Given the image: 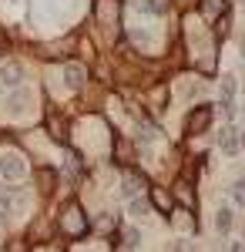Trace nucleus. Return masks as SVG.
<instances>
[{
	"mask_svg": "<svg viewBox=\"0 0 245 252\" xmlns=\"http://www.w3.org/2000/svg\"><path fill=\"white\" fill-rule=\"evenodd\" d=\"M61 225H64V232H67V235L88 232V219H84V212H81V205H77V202H71V205L64 209V219H61Z\"/></svg>",
	"mask_w": 245,
	"mask_h": 252,
	"instance_id": "f257e3e1",
	"label": "nucleus"
},
{
	"mask_svg": "<svg viewBox=\"0 0 245 252\" xmlns=\"http://www.w3.org/2000/svg\"><path fill=\"white\" fill-rule=\"evenodd\" d=\"M0 175H3V178H10V182L24 178V175H27V165H24V158L14 155V152L0 155Z\"/></svg>",
	"mask_w": 245,
	"mask_h": 252,
	"instance_id": "f03ea898",
	"label": "nucleus"
},
{
	"mask_svg": "<svg viewBox=\"0 0 245 252\" xmlns=\"http://www.w3.org/2000/svg\"><path fill=\"white\" fill-rule=\"evenodd\" d=\"M208 125H212V108H205V104H202V108H195V111L188 115V121H185V131H188V135H202Z\"/></svg>",
	"mask_w": 245,
	"mask_h": 252,
	"instance_id": "7ed1b4c3",
	"label": "nucleus"
},
{
	"mask_svg": "<svg viewBox=\"0 0 245 252\" xmlns=\"http://www.w3.org/2000/svg\"><path fill=\"white\" fill-rule=\"evenodd\" d=\"M20 78H24V67H20V64H14V61L0 67V81H3L7 88H17V84H20Z\"/></svg>",
	"mask_w": 245,
	"mask_h": 252,
	"instance_id": "20e7f679",
	"label": "nucleus"
},
{
	"mask_svg": "<svg viewBox=\"0 0 245 252\" xmlns=\"http://www.w3.org/2000/svg\"><path fill=\"white\" fill-rule=\"evenodd\" d=\"M64 81H67V88H81V84L88 81V71H84L81 64H67V67H64Z\"/></svg>",
	"mask_w": 245,
	"mask_h": 252,
	"instance_id": "39448f33",
	"label": "nucleus"
},
{
	"mask_svg": "<svg viewBox=\"0 0 245 252\" xmlns=\"http://www.w3.org/2000/svg\"><path fill=\"white\" fill-rule=\"evenodd\" d=\"M151 202H154L158 212H165V215L171 212V195L165 192V189H151Z\"/></svg>",
	"mask_w": 245,
	"mask_h": 252,
	"instance_id": "423d86ee",
	"label": "nucleus"
},
{
	"mask_svg": "<svg viewBox=\"0 0 245 252\" xmlns=\"http://www.w3.org/2000/svg\"><path fill=\"white\" fill-rule=\"evenodd\" d=\"M37 182H40V192H54L57 175L51 172V168H40V172H37Z\"/></svg>",
	"mask_w": 245,
	"mask_h": 252,
	"instance_id": "0eeeda50",
	"label": "nucleus"
},
{
	"mask_svg": "<svg viewBox=\"0 0 245 252\" xmlns=\"http://www.w3.org/2000/svg\"><path fill=\"white\" fill-rule=\"evenodd\" d=\"M218 145H222V152H225V155H232V152H239V138H235V131H222V138H218Z\"/></svg>",
	"mask_w": 245,
	"mask_h": 252,
	"instance_id": "6e6552de",
	"label": "nucleus"
},
{
	"mask_svg": "<svg viewBox=\"0 0 245 252\" xmlns=\"http://www.w3.org/2000/svg\"><path fill=\"white\" fill-rule=\"evenodd\" d=\"M141 185H145V178H141L138 172H124V192H128V195H134Z\"/></svg>",
	"mask_w": 245,
	"mask_h": 252,
	"instance_id": "1a4fd4ad",
	"label": "nucleus"
},
{
	"mask_svg": "<svg viewBox=\"0 0 245 252\" xmlns=\"http://www.w3.org/2000/svg\"><path fill=\"white\" fill-rule=\"evenodd\" d=\"M47 128L54 131V138H57V141H67V135H64V121H57V115H54V111L47 115Z\"/></svg>",
	"mask_w": 245,
	"mask_h": 252,
	"instance_id": "9d476101",
	"label": "nucleus"
},
{
	"mask_svg": "<svg viewBox=\"0 0 245 252\" xmlns=\"http://www.w3.org/2000/svg\"><path fill=\"white\" fill-rule=\"evenodd\" d=\"M202 7H205V14H208V17H215V14H225V10H228V3H225V0H205Z\"/></svg>",
	"mask_w": 245,
	"mask_h": 252,
	"instance_id": "9b49d317",
	"label": "nucleus"
},
{
	"mask_svg": "<svg viewBox=\"0 0 245 252\" xmlns=\"http://www.w3.org/2000/svg\"><path fill=\"white\" fill-rule=\"evenodd\" d=\"M175 195H178V198H182L188 209L195 205V198H191V192H188V185H185V182H178V185H175Z\"/></svg>",
	"mask_w": 245,
	"mask_h": 252,
	"instance_id": "f8f14e48",
	"label": "nucleus"
},
{
	"mask_svg": "<svg viewBox=\"0 0 245 252\" xmlns=\"http://www.w3.org/2000/svg\"><path fill=\"white\" fill-rule=\"evenodd\" d=\"M114 152H118V158H121V165H124V161H131V148H128V141H118V145H114Z\"/></svg>",
	"mask_w": 245,
	"mask_h": 252,
	"instance_id": "ddd939ff",
	"label": "nucleus"
},
{
	"mask_svg": "<svg viewBox=\"0 0 245 252\" xmlns=\"http://www.w3.org/2000/svg\"><path fill=\"white\" fill-rule=\"evenodd\" d=\"M232 91H235V81L222 78V97H225V108H228V101H232Z\"/></svg>",
	"mask_w": 245,
	"mask_h": 252,
	"instance_id": "4468645a",
	"label": "nucleus"
},
{
	"mask_svg": "<svg viewBox=\"0 0 245 252\" xmlns=\"http://www.w3.org/2000/svg\"><path fill=\"white\" fill-rule=\"evenodd\" d=\"M215 222H218V229H222V232H225V229H232V212H228V209H222Z\"/></svg>",
	"mask_w": 245,
	"mask_h": 252,
	"instance_id": "2eb2a0df",
	"label": "nucleus"
},
{
	"mask_svg": "<svg viewBox=\"0 0 245 252\" xmlns=\"http://www.w3.org/2000/svg\"><path fill=\"white\" fill-rule=\"evenodd\" d=\"M148 7H151V10H154V14H168L171 0H148Z\"/></svg>",
	"mask_w": 245,
	"mask_h": 252,
	"instance_id": "dca6fc26",
	"label": "nucleus"
},
{
	"mask_svg": "<svg viewBox=\"0 0 245 252\" xmlns=\"http://www.w3.org/2000/svg\"><path fill=\"white\" fill-rule=\"evenodd\" d=\"M232 195H235L239 205H245V182H235V185H232Z\"/></svg>",
	"mask_w": 245,
	"mask_h": 252,
	"instance_id": "f3484780",
	"label": "nucleus"
},
{
	"mask_svg": "<svg viewBox=\"0 0 245 252\" xmlns=\"http://www.w3.org/2000/svg\"><path fill=\"white\" fill-rule=\"evenodd\" d=\"M239 145H242V148H245V131H242V138H239Z\"/></svg>",
	"mask_w": 245,
	"mask_h": 252,
	"instance_id": "a211bd4d",
	"label": "nucleus"
}]
</instances>
